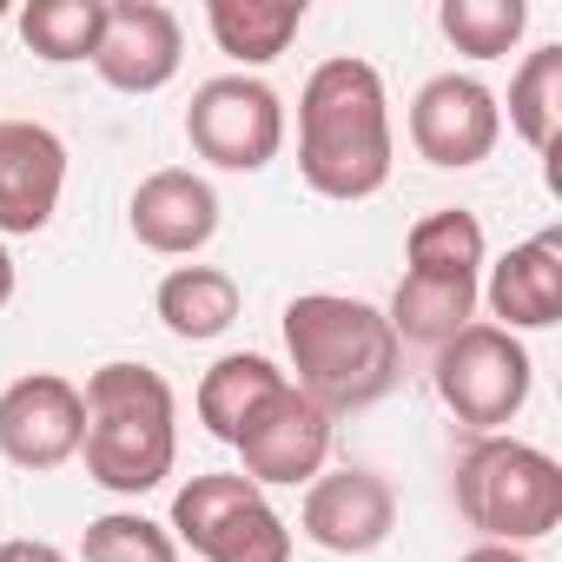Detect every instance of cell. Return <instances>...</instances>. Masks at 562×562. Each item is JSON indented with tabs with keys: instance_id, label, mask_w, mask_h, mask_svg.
Wrapping results in <instances>:
<instances>
[{
	"instance_id": "obj_21",
	"label": "cell",
	"mask_w": 562,
	"mask_h": 562,
	"mask_svg": "<svg viewBox=\"0 0 562 562\" xmlns=\"http://www.w3.org/2000/svg\"><path fill=\"white\" fill-rule=\"evenodd\" d=\"M21 41L47 60V67H74V60H93L100 54V34H106V0H27L14 14Z\"/></svg>"
},
{
	"instance_id": "obj_17",
	"label": "cell",
	"mask_w": 562,
	"mask_h": 562,
	"mask_svg": "<svg viewBox=\"0 0 562 562\" xmlns=\"http://www.w3.org/2000/svg\"><path fill=\"white\" fill-rule=\"evenodd\" d=\"M476 292H483V278H397V292H391V331L397 345H450L463 325H476Z\"/></svg>"
},
{
	"instance_id": "obj_18",
	"label": "cell",
	"mask_w": 562,
	"mask_h": 562,
	"mask_svg": "<svg viewBox=\"0 0 562 562\" xmlns=\"http://www.w3.org/2000/svg\"><path fill=\"white\" fill-rule=\"evenodd\" d=\"M159 325L186 345H205L218 331L238 325V278L218 271V265H179L159 278V299H153Z\"/></svg>"
},
{
	"instance_id": "obj_22",
	"label": "cell",
	"mask_w": 562,
	"mask_h": 562,
	"mask_svg": "<svg viewBox=\"0 0 562 562\" xmlns=\"http://www.w3.org/2000/svg\"><path fill=\"white\" fill-rule=\"evenodd\" d=\"M509 126L542 159L555 153V139H562V47H536L516 67V80H509Z\"/></svg>"
},
{
	"instance_id": "obj_23",
	"label": "cell",
	"mask_w": 562,
	"mask_h": 562,
	"mask_svg": "<svg viewBox=\"0 0 562 562\" xmlns=\"http://www.w3.org/2000/svg\"><path fill=\"white\" fill-rule=\"evenodd\" d=\"M437 27H443V41H450L457 54H470V60H503V54L522 41L529 8H522V0H443V8H437Z\"/></svg>"
},
{
	"instance_id": "obj_14",
	"label": "cell",
	"mask_w": 562,
	"mask_h": 562,
	"mask_svg": "<svg viewBox=\"0 0 562 562\" xmlns=\"http://www.w3.org/2000/svg\"><path fill=\"white\" fill-rule=\"evenodd\" d=\"M126 225L146 251L159 258H192L212 245L218 232V192L192 172V166H159L133 186V205H126Z\"/></svg>"
},
{
	"instance_id": "obj_8",
	"label": "cell",
	"mask_w": 562,
	"mask_h": 562,
	"mask_svg": "<svg viewBox=\"0 0 562 562\" xmlns=\"http://www.w3.org/2000/svg\"><path fill=\"white\" fill-rule=\"evenodd\" d=\"M503 139V100L476 74H437L411 100V146L443 172H470Z\"/></svg>"
},
{
	"instance_id": "obj_19",
	"label": "cell",
	"mask_w": 562,
	"mask_h": 562,
	"mask_svg": "<svg viewBox=\"0 0 562 562\" xmlns=\"http://www.w3.org/2000/svg\"><path fill=\"white\" fill-rule=\"evenodd\" d=\"M205 27L225 60L238 67H271L305 27V0H212Z\"/></svg>"
},
{
	"instance_id": "obj_4",
	"label": "cell",
	"mask_w": 562,
	"mask_h": 562,
	"mask_svg": "<svg viewBox=\"0 0 562 562\" xmlns=\"http://www.w3.org/2000/svg\"><path fill=\"white\" fill-rule=\"evenodd\" d=\"M457 509L483 542H542L562 522V463L522 437H476L457 457Z\"/></svg>"
},
{
	"instance_id": "obj_1",
	"label": "cell",
	"mask_w": 562,
	"mask_h": 562,
	"mask_svg": "<svg viewBox=\"0 0 562 562\" xmlns=\"http://www.w3.org/2000/svg\"><path fill=\"white\" fill-rule=\"evenodd\" d=\"M391 93L384 74L358 54L312 67L299 93V172L318 199L358 205L391 186Z\"/></svg>"
},
{
	"instance_id": "obj_20",
	"label": "cell",
	"mask_w": 562,
	"mask_h": 562,
	"mask_svg": "<svg viewBox=\"0 0 562 562\" xmlns=\"http://www.w3.org/2000/svg\"><path fill=\"white\" fill-rule=\"evenodd\" d=\"M404 258H411V278H483V258H490L483 218L463 205H443L411 225Z\"/></svg>"
},
{
	"instance_id": "obj_16",
	"label": "cell",
	"mask_w": 562,
	"mask_h": 562,
	"mask_svg": "<svg viewBox=\"0 0 562 562\" xmlns=\"http://www.w3.org/2000/svg\"><path fill=\"white\" fill-rule=\"evenodd\" d=\"M292 378L278 371L271 358H258V351H232V358H218L205 378H199V424L218 437V443H238L245 437V424L285 391Z\"/></svg>"
},
{
	"instance_id": "obj_9",
	"label": "cell",
	"mask_w": 562,
	"mask_h": 562,
	"mask_svg": "<svg viewBox=\"0 0 562 562\" xmlns=\"http://www.w3.org/2000/svg\"><path fill=\"white\" fill-rule=\"evenodd\" d=\"M87 443V397L80 384L34 371L0 391V457L21 470H60Z\"/></svg>"
},
{
	"instance_id": "obj_11",
	"label": "cell",
	"mask_w": 562,
	"mask_h": 562,
	"mask_svg": "<svg viewBox=\"0 0 562 562\" xmlns=\"http://www.w3.org/2000/svg\"><path fill=\"white\" fill-rule=\"evenodd\" d=\"M299 529L331 549V555H371L391 542L397 529V490L364 470V463H345V470H325L305 483V509H299Z\"/></svg>"
},
{
	"instance_id": "obj_24",
	"label": "cell",
	"mask_w": 562,
	"mask_h": 562,
	"mask_svg": "<svg viewBox=\"0 0 562 562\" xmlns=\"http://www.w3.org/2000/svg\"><path fill=\"white\" fill-rule=\"evenodd\" d=\"M80 562H179V542L166 522H153L139 509H106L87 522Z\"/></svg>"
},
{
	"instance_id": "obj_12",
	"label": "cell",
	"mask_w": 562,
	"mask_h": 562,
	"mask_svg": "<svg viewBox=\"0 0 562 562\" xmlns=\"http://www.w3.org/2000/svg\"><path fill=\"white\" fill-rule=\"evenodd\" d=\"M67 192V139L41 120H0V232L34 238Z\"/></svg>"
},
{
	"instance_id": "obj_10",
	"label": "cell",
	"mask_w": 562,
	"mask_h": 562,
	"mask_svg": "<svg viewBox=\"0 0 562 562\" xmlns=\"http://www.w3.org/2000/svg\"><path fill=\"white\" fill-rule=\"evenodd\" d=\"M331 411L325 404H312L299 384H285L251 424H245V437L232 443L238 457H245V476L265 490V483H312V476H325V463H331Z\"/></svg>"
},
{
	"instance_id": "obj_25",
	"label": "cell",
	"mask_w": 562,
	"mask_h": 562,
	"mask_svg": "<svg viewBox=\"0 0 562 562\" xmlns=\"http://www.w3.org/2000/svg\"><path fill=\"white\" fill-rule=\"evenodd\" d=\"M0 562H74V555H67V549H54V542L14 536V542H0Z\"/></svg>"
},
{
	"instance_id": "obj_3",
	"label": "cell",
	"mask_w": 562,
	"mask_h": 562,
	"mask_svg": "<svg viewBox=\"0 0 562 562\" xmlns=\"http://www.w3.org/2000/svg\"><path fill=\"white\" fill-rule=\"evenodd\" d=\"M87 476L113 496H146L179 463V397L153 364H100L87 378Z\"/></svg>"
},
{
	"instance_id": "obj_27",
	"label": "cell",
	"mask_w": 562,
	"mask_h": 562,
	"mask_svg": "<svg viewBox=\"0 0 562 562\" xmlns=\"http://www.w3.org/2000/svg\"><path fill=\"white\" fill-rule=\"evenodd\" d=\"M14 305V258H8V245H0V312Z\"/></svg>"
},
{
	"instance_id": "obj_28",
	"label": "cell",
	"mask_w": 562,
	"mask_h": 562,
	"mask_svg": "<svg viewBox=\"0 0 562 562\" xmlns=\"http://www.w3.org/2000/svg\"><path fill=\"white\" fill-rule=\"evenodd\" d=\"M0 21H8V0H0Z\"/></svg>"
},
{
	"instance_id": "obj_26",
	"label": "cell",
	"mask_w": 562,
	"mask_h": 562,
	"mask_svg": "<svg viewBox=\"0 0 562 562\" xmlns=\"http://www.w3.org/2000/svg\"><path fill=\"white\" fill-rule=\"evenodd\" d=\"M463 562H529V555H522V549H509V542H476Z\"/></svg>"
},
{
	"instance_id": "obj_7",
	"label": "cell",
	"mask_w": 562,
	"mask_h": 562,
	"mask_svg": "<svg viewBox=\"0 0 562 562\" xmlns=\"http://www.w3.org/2000/svg\"><path fill=\"white\" fill-rule=\"evenodd\" d=\"M186 139L218 172H265L278 159V146H285V100L258 74H218V80L192 87Z\"/></svg>"
},
{
	"instance_id": "obj_5",
	"label": "cell",
	"mask_w": 562,
	"mask_h": 562,
	"mask_svg": "<svg viewBox=\"0 0 562 562\" xmlns=\"http://www.w3.org/2000/svg\"><path fill=\"white\" fill-rule=\"evenodd\" d=\"M172 542L205 562H292V529L251 476L205 470L172 496Z\"/></svg>"
},
{
	"instance_id": "obj_6",
	"label": "cell",
	"mask_w": 562,
	"mask_h": 562,
	"mask_svg": "<svg viewBox=\"0 0 562 562\" xmlns=\"http://www.w3.org/2000/svg\"><path fill=\"white\" fill-rule=\"evenodd\" d=\"M437 397L443 411L476 430V437H503V424L522 417L529 404V384H536V364L522 351V338H509L503 325H463L450 345H437Z\"/></svg>"
},
{
	"instance_id": "obj_13",
	"label": "cell",
	"mask_w": 562,
	"mask_h": 562,
	"mask_svg": "<svg viewBox=\"0 0 562 562\" xmlns=\"http://www.w3.org/2000/svg\"><path fill=\"white\" fill-rule=\"evenodd\" d=\"M179 60H186V34L172 8H159V0H106V34H100L93 74L113 93H159L172 87Z\"/></svg>"
},
{
	"instance_id": "obj_15",
	"label": "cell",
	"mask_w": 562,
	"mask_h": 562,
	"mask_svg": "<svg viewBox=\"0 0 562 562\" xmlns=\"http://www.w3.org/2000/svg\"><path fill=\"white\" fill-rule=\"evenodd\" d=\"M476 299H490V312L509 338L516 331H549L562 318V232L549 225V232L509 245L490 265V285Z\"/></svg>"
},
{
	"instance_id": "obj_2",
	"label": "cell",
	"mask_w": 562,
	"mask_h": 562,
	"mask_svg": "<svg viewBox=\"0 0 562 562\" xmlns=\"http://www.w3.org/2000/svg\"><path fill=\"white\" fill-rule=\"evenodd\" d=\"M285 351L299 371V391L312 404L338 411H364L378 397H391L404 345L391 331V318L364 299L345 292H305L285 305Z\"/></svg>"
}]
</instances>
